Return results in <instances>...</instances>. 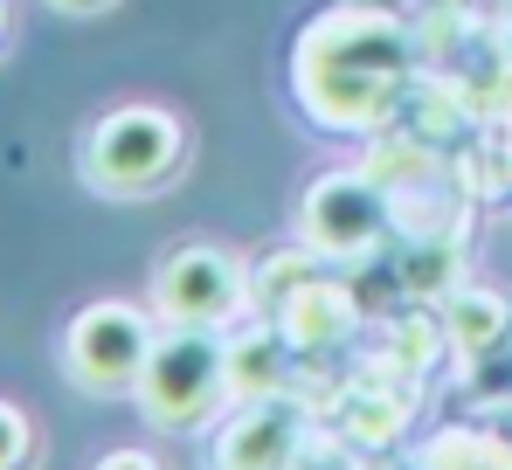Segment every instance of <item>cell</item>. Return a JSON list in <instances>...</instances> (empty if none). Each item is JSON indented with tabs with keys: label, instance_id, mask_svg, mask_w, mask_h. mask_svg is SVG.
<instances>
[{
	"label": "cell",
	"instance_id": "7a4b0ae2",
	"mask_svg": "<svg viewBox=\"0 0 512 470\" xmlns=\"http://www.w3.org/2000/svg\"><path fill=\"white\" fill-rule=\"evenodd\" d=\"M222 374H229L222 346L194 325H173V339H160L146 353V374H139V401H146L153 429H173V436L201 429L222 401Z\"/></svg>",
	"mask_w": 512,
	"mask_h": 470
},
{
	"label": "cell",
	"instance_id": "5b68a950",
	"mask_svg": "<svg viewBox=\"0 0 512 470\" xmlns=\"http://www.w3.org/2000/svg\"><path fill=\"white\" fill-rule=\"evenodd\" d=\"M284 450H291V415L284 408H263V415H243L222 436L215 470H284Z\"/></svg>",
	"mask_w": 512,
	"mask_h": 470
},
{
	"label": "cell",
	"instance_id": "52a82bcc",
	"mask_svg": "<svg viewBox=\"0 0 512 470\" xmlns=\"http://www.w3.org/2000/svg\"><path fill=\"white\" fill-rule=\"evenodd\" d=\"M97 470H160V464H153L146 450H111V457H104Z\"/></svg>",
	"mask_w": 512,
	"mask_h": 470
},
{
	"label": "cell",
	"instance_id": "3957f363",
	"mask_svg": "<svg viewBox=\"0 0 512 470\" xmlns=\"http://www.w3.org/2000/svg\"><path fill=\"white\" fill-rule=\"evenodd\" d=\"M146 353H153V325L132 312V305H90L63 332V367H70V381L84 394L139 388Z\"/></svg>",
	"mask_w": 512,
	"mask_h": 470
},
{
	"label": "cell",
	"instance_id": "8992f818",
	"mask_svg": "<svg viewBox=\"0 0 512 470\" xmlns=\"http://www.w3.org/2000/svg\"><path fill=\"white\" fill-rule=\"evenodd\" d=\"M35 457V429H28V415L14 408V401H0V470H28Z\"/></svg>",
	"mask_w": 512,
	"mask_h": 470
},
{
	"label": "cell",
	"instance_id": "9c48e42d",
	"mask_svg": "<svg viewBox=\"0 0 512 470\" xmlns=\"http://www.w3.org/2000/svg\"><path fill=\"white\" fill-rule=\"evenodd\" d=\"M0 42H7V0H0Z\"/></svg>",
	"mask_w": 512,
	"mask_h": 470
},
{
	"label": "cell",
	"instance_id": "ba28073f",
	"mask_svg": "<svg viewBox=\"0 0 512 470\" xmlns=\"http://www.w3.org/2000/svg\"><path fill=\"white\" fill-rule=\"evenodd\" d=\"M49 7H63V14H97V7H111V0H49Z\"/></svg>",
	"mask_w": 512,
	"mask_h": 470
},
{
	"label": "cell",
	"instance_id": "6da1fadb",
	"mask_svg": "<svg viewBox=\"0 0 512 470\" xmlns=\"http://www.w3.org/2000/svg\"><path fill=\"white\" fill-rule=\"evenodd\" d=\"M187 159V132L173 111H153V104H125L111 118H97V132L84 139V180L97 194H160V180L180 173Z\"/></svg>",
	"mask_w": 512,
	"mask_h": 470
},
{
	"label": "cell",
	"instance_id": "277c9868",
	"mask_svg": "<svg viewBox=\"0 0 512 470\" xmlns=\"http://www.w3.org/2000/svg\"><path fill=\"white\" fill-rule=\"evenodd\" d=\"M153 298H160L167 325H194V332H208V325H222V318L236 312V263L215 256V249H180V256L160 263Z\"/></svg>",
	"mask_w": 512,
	"mask_h": 470
}]
</instances>
